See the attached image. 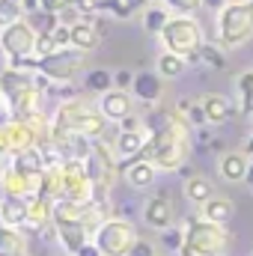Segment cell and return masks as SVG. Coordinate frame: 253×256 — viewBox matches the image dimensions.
I'll list each match as a JSON object with an SVG mask.
<instances>
[{"mask_svg": "<svg viewBox=\"0 0 253 256\" xmlns=\"http://www.w3.org/2000/svg\"><path fill=\"white\" fill-rule=\"evenodd\" d=\"M176 12H182V15H190V12H196L200 6H206V0H167Z\"/></svg>", "mask_w": 253, "mask_h": 256, "instance_id": "26", "label": "cell"}, {"mask_svg": "<svg viewBox=\"0 0 253 256\" xmlns=\"http://www.w3.org/2000/svg\"><path fill=\"white\" fill-rule=\"evenodd\" d=\"M6 196H9V194H6V185H3V182H0V202H3V200H6Z\"/></svg>", "mask_w": 253, "mask_h": 256, "instance_id": "32", "label": "cell"}, {"mask_svg": "<svg viewBox=\"0 0 253 256\" xmlns=\"http://www.w3.org/2000/svg\"><path fill=\"white\" fill-rule=\"evenodd\" d=\"M96 27L92 24H78V27H72V42L78 45V48H92L96 45Z\"/></svg>", "mask_w": 253, "mask_h": 256, "instance_id": "21", "label": "cell"}, {"mask_svg": "<svg viewBox=\"0 0 253 256\" xmlns=\"http://www.w3.org/2000/svg\"><path fill=\"white\" fill-rule=\"evenodd\" d=\"M185 196H188L190 202H196V206H206L212 196H218L214 194V185L206 179V176H188V182H185Z\"/></svg>", "mask_w": 253, "mask_h": 256, "instance_id": "17", "label": "cell"}, {"mask_svg": "<svg viewBox=\"0 0 253 256\" xmlns=\"http://www.w3.org/2000/svg\"><path fill=\"white\" fill-rule=\"evenodd\" d=\"M0 226H3V218H0Z\"/></svg>", "mask_w": 253, "mask_h": 256, "instance_id": "33", "label": "cell"}, {"mask_svg": "<svg viewBox=\"0 0 253 256\" xmlns=\"http://www.w3.org/2000/svg\"><path fill=\"white\" fill-rule=\"evenodd\" d=\"M0 218H3V226H24L27 218H30V202L27 196H6L0 202Z\"/></svg>", "mask_w": 253, "mask_h": 256, "instance_id": "9", "label": "cell"}, {"mask_svg": "<svg viewBox=\"0 0 253 256\" xmlns=\"http://www.w3.org/2000/svg\"><path fill=\"white\" fill-rule=\"evenodd\" d=\"M143 220L152 226V230H170V226H176V206H173V200L167 196V194H158V196H152L149 202H146V208H143Z\"/></svg>", "mask_w": 253, "mask_h": 256, "instance_id": "6", "label": "cell"}, {"mask_svg": "<svg viewBox=\"0 0 253 256\" xmlns=\"http://www.w3.org/2000/svg\"><path fill=\"white\" fill-rule=\"evenodd\" d=\"M137 238H140L137 230H134L128 220H120V218H108V220L96 230V236H92L96 248L104 256H128L131 248L137 244Z\"/></svg>", "mask_w": 253, "mask_h": 256, "instance_id": "5", "label": "cell"}, {"mask_svg": "<svg viewBox=\"0 0 253 256\" xmlns=\"http://www.w3.org/2000/svg\"><path fill=\"white\" fill-rule=\"evenodd\" d=\"M236 214V206H232V200L230 196H212L206 206H202V214L200 218H206V220H212V224H226L230 218Z\"/></svg>", "mask_w": 253, "mask_h": 256, "instance_id": "15", "label": "cell"}, {"mask_svg": "<svg viewBox=\"0 0 253 256\" xmlns=\"http://www.w3.org/2000/svg\"><path fill=\"white\" fill-rule=\"evenodd\" d=\"M244 182H248V188L253 194V158H250V167H248V176H244Z\"/></svg>", "mask_w": 253, "mask_h": 256, "instance_id": "30", "label": "cell"}, {"mask_svg": "<svg viewBox=\"0 0 253 256\" xmlns=\"http://www.w3.org/2000/svg\"><path fill=\"white\" fill-rule=\"evenodd\" d=\"M236 86H238V108H242V116H253V72H242L236 78Z\"/></svg>", "mask_w": 253, "mask_h": 256, "instance_id": "19", "label": "cell"}, {"mask_svg": "<svg viewBox=\"0 0 253 256\" xmlns=\"http://www.w3.org/2000/svg\"><path fill=\"white\" fill-rule=\"evenodd\" d=\"M128 256H158V254H155V244H152V242L137 238V244L131 248V254H128Z\"/></svg>", "mask_w": 253, "mask_h": 256, "instance_id": "27", "label": "cell"}, {"mask_svg": "<svg viewBox=\"0 0 253 256\" xmlns=\"http://www.w3.org/2000/svg\"><path fill=\"white\" fill-rule=\"evenodd\" d=\"M200 57H202V60H206L208 66H214V68H224V66H226V57H224V48H218V45H202Z\"/></svg>", "mask_w": 253, "mask_h": 256, "instance_id": "23", "label": "cell"}, {"mask_svg": "<svg viewBox=\"0 0 253 256\" xmlns=\"http://www.w3.org/2000/svg\"><path fill=\"white\" fill-rule=\"evenodd\" d=\"M86 86L90 90H98V92H110V72H92L90 78H86Z\"/></svg>", "mask_w": 253, "mask_h": 256, "instance_id": "25", "label": "cell"}, {"mask_svg": "<svg viewBox=\"0 0 253 256\" xmlns=\"http://www.w3.org/2000/svg\"><path fill=\"white\" fill-rule=\"evenodd\" d=\"M248 167H250V158L244 152H226L220 158V176L226 182H244L248 176Z\"/></svg>", "mask_w": 253, "mask_h": 256, "instance_id": "12", "label": "cell"}, {"mask_svg": "<svg viewBox=\"0 0 253 256\" xmlns=\"http://www.w3.org/2000/svg\"><path fill=\"white\" fill-rule=\"evenodd\" d=\"M80 63H84L80 54H54V57L42 60V68L48 74H54V78H72L80 68Z\"/></svg>", "mask_w": 253, "mask_h": 256, "instance_id": "13", "label": "cell"}, {"mask_svg": "<svg viewBox=\"0 0 253 256\" xmlns=\"http://www.w3.org/2000/svg\"><path fill=\"white\" fill-rule=\"evenodd\" d=\"M244 155H253V137L248 140V146H244Z\"/></svg>", "mask_w": 253, "mask_h": 256, "instance_id": "31", "label": "cell"}, {"mask_svg": "<svg viewBox=\"0 0 253 256\" xmlns=\"http://www.w3.org/2000/svg\"><path fill=\"white\" fill-rule=\"evenodd\" d=\"M190 155V122L182 114H161L152 122V137L140 158L152 161L158 170H179Z\"/></svg>", "mask_w": 253, "mask_h": 256, "instance_id": "1", "label": "cell"}, {"mask_svg": "<svg viewBox=\"0 0 253 256\" xmlns=\"http://www.w3.org/2000/svg\"><path fill=\"white\" fill-rule=\"evenodd\" d=\"M74 256H104V254L96 248V242H90V244H84V248H80V250H78Z\"/></svg>", "mask_w": 253, "mask_h": 256, "instance_id": "28", "label": "cell"}, {"mask_svg": "<svg viewBox=\"0 0 253 256\" xmlns=\"http://www.w3.org/2000/svg\"><path fill=\"white\" fill-rule=\"evenodd\" d=\"M102 110H104L108 120H128V114H131V96L122 92V90L108 92L102 98Z\"/></svg>", "mask_w": 253, "mask_h": 256, "instance_id": "14", "label": "cell"}, {"mask_svg": "<svg viewBox=\"0 0 253 256\" xmlns=\"http://www.w3.org/2000/svg\"><path fill=\"white\" fill-rule=\"evenodd\" d=\"M253 39V3L250 0H230L218 9V45L224 51H236Z\"/></svg>", "mask_w": 253, "mask_h": 256, "instance_id": "2", "label": "cell"}, {"mask_svg": "<svg viewBox=\"0 0 253 256\" xmlns=\"http://www.w3.org/2000/svg\"><path fill=\"white\" fill-rule=\"evenodd\" d=\"M220 256H224V254H220Z\"/></svg>", "mask_w": 253, "mask_h": 256, "instance_id": "34", "label": "cell"}, {"mask_svg": "<svg viewBox=\"0 0 253 256\" xmlns=\"http://www.w3.org/2000/svg\"><path fill=\"white\" fill-rule=\"evenodd\" d=\"M161 39L167 45L170 54L182 57V60H200V51L206 45L202 39V27L190 18V15H176L167 21V27L161 30Z\"/></svg>", "mask_w": 253, "mask_h": 256, "instance_id": "4", "label": "cell"}, {"mask_svg": "<svg viewBox=\"0 0 253 256\" xmlns=\"http://www.w3.org/2000/svg\"><path fill=\"white\" fill-rule=\"evenodd\" d=\"M0 256H27V238L15 226H0Z\"/></svg>", "mask_w": 253, "mask_h": 256, "instance_id": "16", "label": "cell"}, {"mask_svg": "<svg viewBox=\"0 0 253 256\" xmlns=\"http://www.w3.org/2000/svg\"><path fill=\"white\" fill-rule=\"evenodd\" d=\"M3 45H6L12 54H27V51L33 48V33H30L27 27L15 24V27H9V30H6V36H3Z\"/></svg>", "mask_w": 253, "mask_h": 256, "instance_id": "18", "label": "cell"}, {"mask_svg": "<svg viewBox=\"0 0 253 256\" xmlns=\"http://www.w3.org/2000/svg\"><path fill=\"white\" fill-rule=\"evenodd\" d=\"M200 104H202L208 122H218V126H220V122H230V120L236 116V104H232L226 96H220V92H208Z\"/></svg>", "mask_w": 253, "mask_h": 256, "instance_id": "8", "label": "cell"}, {"mask_svg": "<svg viewBox=\"0 0 253 256\" xmlns=\"http://www.w3.org/2000/svg\"><path fill=\"white\" fill-rule=\"evenodd\" d=\"M161 244L173 254V250H179L182 254V248H185V230H179V226H170V230H164V236H161Z\"/></svg>", "mask_w": 253, "mask_h": 256, "instance_id": "22", "label": "cell"}, {"mask_svg": "<svg viewBox=\"0 0 253 256\" xmlns=\"http://www.w3.org/2000/svg\"><path fill=\"white\" fill-rule=\"evenodd\" d=\"M57 226V236H60V244H63L68 254H78L84 244H90V236L92 230L80 220H54Z\"/></svg>", "mask_w": 253, "mask_h": 256, "instance_id": "7", "label": "cell"}, {"mask_svg": "<svg viewBox=\"0 0 253 256\" xmlns=\"http://www.w3.org/2000/svg\"><path fill=\"white\" fill-rule=\"evenodd\" d=\"M131 86H134V96L143 98V102H158L161 92H164V80H161V74H155V72H140Z\"/></svg>", "mask_w": 253, "mask_h": 256, "instance_id": "10", "label": "cell"}, {"mask_svg": "<svg viewBox=\"0 0 253 256\" xmlns=\"http://www.w3.org/2000/svg\"><path fill=\"white\" fill-rule=\"evenodd\" d=\"M155 164L152 161H146V158H134V161H126V179L128 185H134V188H149L152 182H155Z\"/></svg>", "mask_w": 253, "mask_h": 256, "instance_id": "11", "label": "cell"}, {"mask_svg": "<svg viewBox=\"0 0 253 256\" xmlns=\"http://www.w3.org/2000/svg\"><path fill=\"white\" fill-rule=\"evenodd\" d=\"M167 12H161V9H149L146 12V30H152V33H161L164 27H167Z\"/></svg>", "mask_w": 253, "mask_h": 256, "instance_id": "24", "label": "cell"}, {"mask_svg": "<svg viewBox=\"0 0 253 256\" xmlns=\"http://www.w3.org/2000/svg\"><path fill=\"white\" fill-rule=\"evenodd\" d=\"M182 72H185V60H182V57H176V54H170V51L158 57V74H161V78H179Z\"/></svg>", "mask_w": 253, "mask_h": 256, "instance_id": "20", "label": "cell"}, {"mask_svg": "<svg viewBox=\"0 0 253 256\" xmlns=\"http://www.w3.org/2000/svg\"><path fill=\"white\" fill-rule=\"evenodd\" d=\"M250 3H253V0H250Z\"/></svg>", "mask_w": 253, "mask_h": 256, "instance_id": "35", "label": "cell"}, {"mask_svg": "<svg viewBox=\"0 0 253 256\" xmlns=\"http://www.w3.org/2000/svg\"><path fill=\"white\" fill-rule=\"evenodd\" d=\"M226 242H230L226 226L212 224L206 218H188L182 256H220L224 248H226Z\"/></svg>", "mask_w": 253, "mask_h": 256, "instance_id": "3", "label": "cell"}, {"mask_svg": "<svg viewBox=\"0 0 253 256\" xmlns=\"http://www.w3.org/2000/svg\"><path fill=\"white\" fill-rule=\"evenodd\" d=\"M116 84H120V86H126V84H134V78H131L128 72H120V74H116Z\"/></svg>", "mask_w": 253, "mask_h": 256, "instance_id": "29", "label": "cell"}]
</instances>
